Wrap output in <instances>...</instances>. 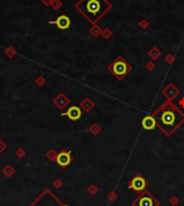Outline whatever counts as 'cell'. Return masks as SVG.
<instances>
[{"mask_svg": "<svg viewBox=\"0 0 184 206\" xmlns=\"http://www.w3.org/2000/svg\"><path fill=\"white\" fill-rule=\"evenodd\" d=\"M75 9L89 22L96 23L111 9V5L108 0H80Z\"/></svg>", "mask_w": 184, "mask_h": 206, "instance_id": "6da1fadb", "label": "cell"}, {"mask_svg": "<svg viewBox=\"0 0 184 206\" xmlns=\"http://www.w3.org/2000/svg\"><path fill=\"white\" fill-rule=\"evenodd\" d=\"M158 126L167 134L175 131L184 121V115L171 103H165V105L159 110Z\"/></svg>", "mask_w": 184, "mask_h": 206, "instance_id": "7a4b0ae2", "label": "cell"}, {"mask_svg": "<svg viewBox=\"0 0 184 206\" xmlns=\"http://www.w3.org/2000/svg\"><path fill=\"white\" fill-rule=\"evenodd\" d=\"M108 69L117 80H122L129 71H132V67L122 56H118L109 65Z\"/></svg>", "mask_w": 184, "mask_h": 206, "instance_id": "3957f363", "label": "cell"}, {"mask_svg": "<svg viewBox=\"0 0 184 206\" xmlns=\"http://www.w3.org/2000/svg\"><path fill=\"white\" fill-rule=\"evenodd\" d=\"M29 206H67L63 204L50 190L46 189Z\"/></svg>", "mask_w": 184, "mask_h": 206, "instance_id": "277c9868", "label": "cell"}, {"mask_svg": "<svg viewBox=\"0 0 184 206\" xmlns=\"http://www.w3.org/2000/svg\"><path fill=\"white\" fill-rule=\"evenodd\" d=\"M159 205H161V203H159L158 200L146 190H144L142 193H140V195L132 203V206H159Z\"/></svg>", "mask_w": 184, "mask_h": 206, "instance_id": "5b68a950", "label": "cell"}, {"mask_svg": "<svg viewBox=\"0 0 184 206\" xmlns=\"http://www.w3.org/2000/svg\"><path fill=\"white\" fill-rule=\"evenodd\" d=\"M148 187V181L143 178L141 175H136L130 181L128 182V189H132L136 193H142Z\"/></svg>", "mask_w": 184, "mask_h": 206, "instance_id": "8992f818", "label": "cell"}, {"mask_svg": "<svg viewBox=\"0 0 184 206\" xmlns=\"http://www.w3.org/2000/svg\"><path fill=\"white\" fill-rule=\"evenodd\" d=\"M72 156H71V151H61L60 153L57 154L56 156V162L61 168H66L67 166L70 165L72 162Z\"/></svg>", "mask_w": 184, "mask_h": 206, "instance_id": "52a82bcc", "label": "cell"}, {"mask_svg": "<svg viewBox=\"0 0 184 206\" xmlns=\"http://www.w3.org/2000/svg\"><path fill=\"white\" fill-rule=\"evenodd\" d=\"M50 24H55L59 29L65 30V29H68L69 26H70V24H71V22H70V18H69L67 15H60V16L57 17L56 21L50 22Z\"/></svg>", "mask_w": 184, "mask_h": 206, "instance_id": "ba28073f", "label": "cell"}, {"mask_svg": "<svg viewBox=\"0 0 184 206\" xmlns=\"http://www.w3.org/2000/svg\"><path fill=\"white\" fill-rule=\"evenodd\" d=\"M61 116H66V117H68L71 121H77V120H79L80 118H81L82 111L79 107H77V106H71V107L68 109V111L61 113Z\"/></svg>", "mask_w": 184, "mask_h": 206, "instance_id": "9c48e42d", "label": "cell"}, {"mask_svg": "<svg viewBox=\"0 0 184 206\" xmlns=\"http://www.w3.org/2000/svg\"><path fill=\"white\" fill-rule=\"evenodd\" d=\"M157 125L156 120L154 119L153 116H146L142 119L141 121V126L146 131H152L155 128V126Z\"/></svg>", "mask_w": 184, "mask_h": 206, "instance_id": "30bf717a", "label": "cell"}, {"mask_svg": "<svg viewBox=\"0 0 184 206\" xmlns=\"http://www.w3.org/2000/svg\"><path fill=\"white\" fill-rule=\"evenodd\" d=\"M3 173H5V176H8V177H10V176H12L13 175V173H14V171H13V168H12L11 166H7L3 170Z\"/></svg>", "mask_w": 184, "mask_h": 206, "instance_id": "8fae6325", "label": "cell"}, {"mask_svg": "<svg viewBox=\"0 0 184 206\" xmlns=\"http://www.w3.org/2000/svg\"><path fill=\"white\" fill-rule=\"evenodd\" d=\"M46 156H48V158L50 159V160H56V156H57V154H55L54 153V151H50L49 152L48 154H46Z\"/></svg>", "mask_w": 184, "mask_h": 206, "instance_id": "7c38bea8", "label": "cell"}]
</instances>
